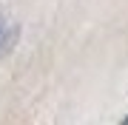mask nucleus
<instances>
[{"label":"nucleus","mask_w":128,"mask_h":125,"mask_svg":"<svg viewBox=\"0 0 128 125\" xmlns=\"http://www.w3.org/2000/svg\"><path fill=\"white\" fill-rule=\"evenodd\" d=\"M12 26L9 23H6V20L3 17H0V51H6V46H9V40H12Z\"/></svg>","instance_id":"f257e3e1"},{"label":"nucleus","mask_w":128,"mask_h":125,"mask_svg":"<svg viewBox=\"0 0 128 125\" xmlns=\"http://www.w3.org/2000/svg\"><path fill=\"white\" fill-rule=\"evenodd\" d=\"M125 122H128V117H125Z\"/></svg>","instance_id":"f03ea898"}]
</instances>
